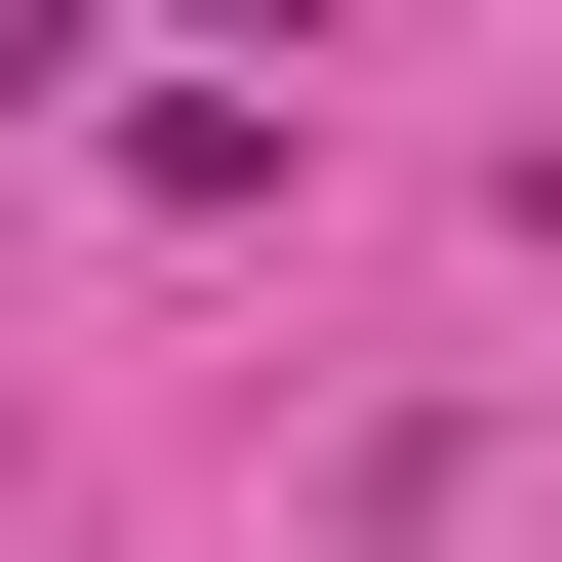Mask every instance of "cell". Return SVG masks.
<instances>
[{
	"instance_id": "cell-1",
	"label": "cell",
	"mask_w": 562,
	"mask_h": 562,
	"mask_svg": "<svg viewBox=\"0 0 562 562\" xmlns=\"http://www.w3.org/2000/svg\"><path fill=\"white\" fill-rule=\"evenodd\" d=\"M81 41H121V0H0V121H41V81H81Z\"/></svg>"
}]
</instances>
